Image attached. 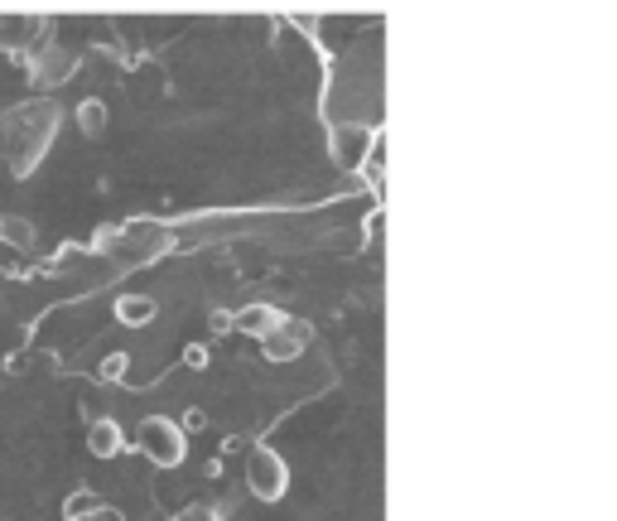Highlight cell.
<instances>
[{
	"mask_svg": "<svg viewBox=\"0 0 617 521\" xmlns=\"http://www.w3.org/2000/svg\"><path fill=\"white\" fill-rule=\"evenodd\" d=\"M58 121H63L58 102H25L5 116V160H10L15 179H29L39 169V160L49 155L58 136Z\"/></svg>",
	"mask_w": 617,
	"mask_h": 521,
	"instance_id": "cell-1",
	"label": "cell"
},
{
	"mask_svg": "<svg viewBox=\"0 0 617 521\" xmlns=\"http://www.w3.org/2000/svg\"><path fill=\"white\" fill-rule=\"evenodd\" d=\"M135 449H140V454H145L155 468H179L188 459L184 430H179L174 420H164V415L140 420V430H135Z\"/></svg>",
	"mask_w": 617,
	"mask_h": 521,
	"instance_id": "cell-2",
	"label": "cell"
},
{
	"mask_svg": "<svg viewBox=\"0 0 617 521\" xmlns=\"http://www.w3.org/2000/svg\"><path fill=\"white\" fill-rule=\"evenodd\" d=\"M246 488H251V497H261V502H280V497L290 493V464L270 444L251 449V459H246Z\"/></svg>",
	"mask_w": 617,
	"mask_h": 521,
	"instance_id": "cell-3",
	"label": "cell"
},
{
	"mask_svg": "<svg viewBox=\"0 0 617 521\" xmlns=\"http://www.w3.org/2000/svg\"><path fill=\"white\" fill-rule=\"evenodd\" d=\"M304 348H309V324H299V319H285L275 333H266V338H261V353H266L275 367L295 362Z\"/></svg>",
	"mask_w": 617,
	"mask_h": 521,
	"instance_id": "cell-4",
	"label": "cell"
},
{
	"mask_svg": "<svg viewBox=\"0 0 617 521\" xmlns=\"http://www.w3.org/2000/svg\"><path fill=\"white\" fill-rule=\"evenodd\" d=\"M78 73V58L73 54H63V49H39V54L29 58V83L34 87H58V83H68Z\"/></svg>",
	"mask_w": 617,
	"mask_h": 521,
	"instance_id": "cell-5",
	"label": "cell"
},
{
	"mask_svg": "<svg viewBox=\"0 0 617 521\" xmlns=\"http://www.w3.org/2000/svg\"><path fill=\"white\" fill-rule=\"evenodd\" d=\"M285 324V314L275 309V304H242L237 314H232V333H251V338H266Z\"/></svg>",
	"mask_w": 617,
	"mask_h": 521,
	"instance_id": "cell-6",
	"label": "cell"
},
{
	"mask_svg": "<svg viewBox=\"0 0 617 521\" xmlns=\"http://www.w3.org/2000/svg\"><path fill=\"white\" fill-rule=\"evenodd\" d=\"M87 449H92L97 459H116V454L126 449V430H121V420L97 415V420L87 425Z\"/></svg>",
	"mask_w": 617,
	"mask_h": 521,
	"instance_id": "cell-7",
	"label": "cell"
},
{
	"mask_svg": "<svg viewBox=\"0 0 617 521\" xmlns=\"http://www.w3.org/2000/svg\"><path fill=\"white\" fill-rule=\"evenodd\" d=\"M372 131H362V126H338L333 131V160H338V169H357L362 165V150L372 145Z\"/></svg>",
	"mask_w": 617,
	"mask_h": 521,
	"instance_id": "cell-8",
	"label": "cell"
},
{
	"mask_svg": "<svg viewBox=\"0 0 617 521\" xmlns=\"http://www.w3.org/2000/svg\"><path fill=\"white\" fill-rule=\"evenodd\" d=\"M155 314H160V304L150 300V295H121V300H116L121 329H145V324H155Z\"/></svg>",
	"mask_w": 617,
	"mask_h": 521,
	"instance_id": "cell-9",
	"label": "cell"
},
{
	"mask_svg": "<svg viewBox=\"0 0 617 521\" xmlns=\"http://www.w3.org/2000/svg\"><path fill=\"white\" fill-rule=\"evenodd\" d=\"M107 121H111V111L102 97H82V107H78V131L87 140H102L107 136Z\"/></svg>",
	"mask_w": 617,
	"mask_h": 521,
	"instance_id": "cell-10",
	"label": "cell"
},
{
	"mask_svg": "<svg viewBox=\"0 0 617 521\" xmlns=\"http://www.w3.org/2000/svg\"><path fill=\"white\" fill-rule=\"evenodd\" d=\"M0 242H5L10 251H20V256H29L34 242H39V232H34V222L29 218H0Z\"/></svg>",
	"mask_w": 617,
	"mask_h": 521,
	"instance_id": "cell-11",
	"label": "cell"
},
{
	"mask_svg": "<svg viewBox=\"0 0 617 521\" xmlns=\"http://www.w3.org/2000/svg\"><path fill=\"white\" fill-rule=\"evenodd\" d=\"M92 507H102V497H97V493H68V497H63V521L87 517Z\"/></svg>",
	"mask_w": 617,
	"mask_h": 521,
	"instance_id": "cell-12",
	"label": "cell"
},
{
	"mask_svg": "<svg viewBox=\"0 0 617 521\" xmlns=\"http://www.w3.org/2000/svg\"><path fill=\"white\" fill-rule=\"evenodd\" d=\"M126 372H131V357H126V353H111L107 362L97 367V377H102V382H126Z\"/></svg>",
	"mask_w": 617,
	"mask_h": 521,
	"instance_id": "cell-13",
	"label": "cell"
},
{
	"mask_svg": "<svg viewBox=\"0 0 617 521\" xmlns=\"http://www.w3.org/2000/svg\"><path fill=\"white\" fill-rule=\"evenodd\" d=\"M174 521H222V512H217V507H208V502H188Z\"/></svg>",
	"mask_w": 617,
	"mask_h": 521,
	"instance_id": "cell-14",
	"label": "cell"
},
{
	"mask_svg": "<svg viewBox=\"0 0 617 521\" xmlns=\"http://www.w3.org/2000/svg\"><path fill=\"white\" fill-rule=\"evenodd\" d=\"M0 271H5V275H25V256H20V251H10L5 242H0Z\"/></svg>",
	"mask_w": 617,
	"mask_h": 521,
	"instance_id": "cell-15",
	"label": "cell"
},
{
	"mask_svg": "<svg viewBox=\"0 0 617 521\" xmlns=\"http://www.w3.org/2000/svg\"><path fill=\"white\" fill-rule=\"evenodd\" d=\"M184 367L203 372V367H208V348H198V343H193V348H184Z\"/></svg>",
	"mask_w": 617,
	"mask_h": 521,
	"instance_id": "cell-16",
	"label": "cell"
},
{
	"mask_svg": "<svg viewBox=\"0 0 617 521\" xmlns=\"http://www.w3.org/2000/svg\"><path fill=\"white\" fill-rule=\"evenodd\" d=\"M208 324H213L217 338H222V333H232V309H213V319H208Z\"/></svg>",
	"mask_w": 617,
	"mask_h": 521,
	"instance_id": "cell-17",
	"label": "cell"
},
{
	"mask_svg": "<svg viewBox=\"0 0 617 521\" xmlns=\"http://www.w3.org/2000/svg\"><path fill=\"white\" fill-rule=\"evenodd\" d=\"M78 521H126V517H121V512H111L107 502H102V507H92V512H87V517H78Z\"/></svg>",
	"mask_w": 617,
	"mask_h": 521,
	"instance_id": "cell-18",
	"label": "cell"
},
{
	"mask_svg": "<svg viewBox=\"0 0 617 521\" xmlns=\"http://www.w3.org/2000/svg\"><path fill=\"white\" fill-rule=\"evenodd\" d=\"M184 425H188V430H203V425H208V415H203V411H188Z\"/></svg>",
	"mask_w": 617,
	"mask_h": 521,
	"instance_id": "cell-19",
	"label": "cell"
}]
</instances>
